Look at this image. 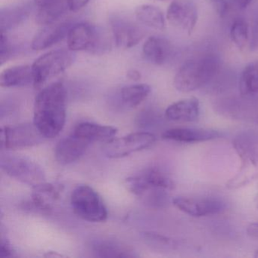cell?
Instances as JSON below:
<instances>
[{"instance_id":"cell-23","label":"cell","mask_w":258,"mask_h":258,"mask_svg":"<svg viewBox=\"0 0 258 258\" xmlns=\"http://www.w3.org/2000/svg\"><path fill=\"white\" fill-rule=\"evenodd\" d=\"M117 133V129L114 126L84 122L77 125L72 134L93 143L96 141H109L112 140Z\"/></svg>"},{"instance_id":"cell-27","label":"cell","mask_w":258,"mask_h":258,"mask_svg":"<svg viewBox=\"0 0 258 258\" xmlns=\"http://www.w3.org/2000/svg\"><path fill=\"white\" fill-rule=\"evenodd\" d=\"M152 91L147 84H140L126 86L120 90V99L122 103L128 108H137L141 105Z\"/></svg>"},{"instance_id":"cell-8","label":"cell","mask_w":258,"mask_h":258,"mask_svg":"<svg viewBox=\"0 0 258 258\" xmlns=\"http://www.w3.org/2000/svg\"><path fill=\"white\" fill-rule=\"evenodd\" d=\"M128 189L133 194L143 196L154 188L170 190L174 188L173 179L158 167H149L126 179Z\"/></svg>"},{"instance_id":"cell-17","label":"cell","mask_w":258,"mask_h":258,"mask_svg":"<svg viewBox=\"0 0 258 258\" xmlns=\"http://www.w3.org/2000/svg\"><path fill=\"white\" fill-rule=\"evenodd\" d=\"M220 137L221 134L218 131L195 128H173L162 134L163 140L184 143H202L216 140Z\"/></svg>"},{"instance_id":"cell-22","label":"cell","mask_w":258,"mask_h":258,"mask_svg":"<svg viewBox=\"0 0 258 258\" xmlns=\"http://www.w3.org/2000/svg\"><path fill=\"white\" fill-rule=\"evenodd\" d=\"M31 12L29 4H19L0 10V31L7 33L23 23Z\"/></svg>"},{"instance_id":"cell-28","label":"cell","mask_w":258,"mask_h":258,"mask_svg":"<svg viewBox=\"0 0 258 258\" xmlns=\"http://www.w3.org/2000/svg\"><path fill=\"white\" fill-rule=\"evenodd\" d=\"M230 37L238 49H244L249 41V26L242 19H238L232 23Z\"/></svg>"},{"instance_id":"cell-20","label":"cell","mask_w":258,"mask_h":258,"mask_svg":"<svg viewBox=\"0 0 258 258\" xmlns=\"http://www.w3.org/2000/svg\"><path fill=\"white\" fill-rule=\"evenodd\" d=\"M62 186L44 182L33 187L31 205L34 209L48 212L52 209V202L59 199Z\"/></svg>"},{"instance_id":"cell-25","label":"cell","mask_w":258,"mask_h":258,"mask_svg":"<svg viewBox=\"0 0 258 258\" xmlns=\"http://www.w3.org/2000/svg\"><path fill=\"white\" fill-rule=\"evenodd\" d=\"M239 92L245 99L258 97V61L247 64L239 78Z\"/></svg>"},{"instance_id":"cell-32","label":"cell","mask_w":258,"mask_h":258,"mask_svg":"<svg viewBox=\"0 0 258 258\" xmlns=\"http://www.w3.org/2000/svg\"><path fill=\"white\" fill-rule=\"evenodd\" d=\"M216 13L220 18H224L229 12V4L226 0H209Z\"/></svg>"},{"instance_id":"cell-1","label":"cell","mask_w":258,"mask_h":258,"mask_svg":"<svg viewBox=\"0 0 258 258\" xmlns=\"http://www.w3.org/2000/svg\"><path fill=\"white\" fill-rule=\"evenodd\" d=\"M66 97V87L61 82L46 86L36 96L34 123L45 138L57 137L64 128Z\"/></svg>"},{"instance_id":"cell-14","label":"cell","mask_w":258,"mask_h":258,"mask_svg":"<svg viewBox=\"0 0 258 258\" xmlns=\"http://www.w3.org/2000/svg\"><path fill=\"white\" fill-rule=\"evenodd\" d=\"M90 144L85 139L72 134L60 140L55 146V159L63 165L72 164L85 154Z\"/></svg>"},{"instance_id":"cell-36","label":"cell","mask_w":258,"mask_h":258,"mask_svg":"<svg viewBox=\"0 0 258 258\" xmlns=\"http://www.w3.org/2000/svg\"><path fill=\"white\" fill-rule=\"evenodd\" d=\"M246 232L250 238L258 239V223H253L249 225Z\"/></svg>"},{"instance_id":"cell-12","label":"cell","mask_w":258,"mask_h":258,"mask_svg":"<svg viewBox=\"0 0 258 258\" xmlns=\"http://www.w3.org/2000/svg\"><path fill=\"white\" fill-rule=\"evenodd\" d=\"M167 19L172 26L191 34L198 22V9L192 0H173L167 12Z\"/></svg>"},{"instance_id":"cell-33","label":"cell","mask_w":258,"mask_h":258,"mask_svg":"<svg viewBox=\"0 0 258 258\" xmlns=\"http://www.w3.org/2000/svg\"><path fill=\"white\" fill-rule=\"evenodd\" d=\"M250 48L251 50L258 49V14L254 18L250 29Z\"/></svg>"},{"instance_id":"cell-31","label":"cell","mask_w":258,"mask_h":258,"mask_svg":"<svg viewBox=\"0 0 258 258\" xmlns=\"http://www.w3.org/2000/svg\"><path fill=\"white\" fill-rule=\"evenodd\" d=\"M13 48L11 42L7 37V34L1 33V50H0V61L1 64L8 61L13 56Z\"/></svg>"},{"instance_id":"cell-38","label":"cell","mask_w":258,"mask_h":258,"mask_svg":"<svg viewBox=\"0 0 258 258\" xmlns=\"http://www.w3.org/2000/svg\"><path fill=\"white\" fill-rule=\"evenodd\" d=\"M233 1L236 4L237 7L241 10L247 8L253 2V0H233Z\"/></svg>"},{"instance_id":"cell-24","label":"cell","mask_w":258,"mask_h":258,"mask_svg":"<svg viewBox=\"0 0 258 258\" xmlns=\"http://www.w3.org/2000/svg\"><path fill=\"white\" fill-rule=\"evenodd\" d=\"M92 250L99 257H134V251L126 246L112 240H97L92 244Z\"/></svg>"},{"instance_id":"cell-3","label":"cell","mask_w":258,"mask_h":258,"mask_svg":"<svg viewBox=\"0 0 258 258\" xmlns=\"http://www.w3.org/2000/svg\"><path fill=\"white\" fill-rule=\"evenodd\" d=\"M233 146L241 161L238 174L226 186L237 188L258 178V134L251 131L242 133L235 137Z\"/></svg>"},{"instance_id":"cell-18","label":"cell","mask_w":258,"mask_h":258,"mask_svg":"<svg viewBox=\"0 0 258 258\" xmlns=\"http://www.w3.org/2000/svg\"><path fill=\"white\" fill-rule=\"evenodd\" d=\"M36 19L42 25H50L60 20L69 11L67 0H34Z\"/></svg>"},{"instance_id":"cell-30","label":"cell","mask_w":258,"mask_h":258,"mask_svg":"<svg viewBox=\"0 0 258 258\" xmlns=\"http://www.w3.org/2000/svg\"><path fill=\"white\" fill-rule=\"evenodd\" d=\"M143 236L149 244H153L157 247H175L178 244L176 240L171 239L160 234L146 232L143 234Z\"/></svg>"},{"instance_id":"cell-7","label":"cell","mask_w":258,"mask_h":258,"mask_svg":"<svg viewBox=\"0 0 258 258\" xmlns=\"http://www.w3.org/2000/svg\"><path fill=\"white\" fill-rule=\"evenodd\" d=\"M67 42L69 49L73 52L89 50L98 53L109 49V43L100 31L87 22L72 25L68 33Z\"/></svg>"},{"instance_id":"cell-5","label":"cell","mask_w":258,"mask_h":258,"mask_svg":"<svg viewBox=\"0 0 258 258\" xmlns=\"http://www.w3.org/2000/svg\"><path fill=\"white\" fill-rule=\"evenodd\" d=\"M71 204L75 214L83 220L101 223L108 218V211L102 198L89 185H78L75 188Z\"/></svg>"},{"instance_id":"cell-37","label":"cell","mask_w":258,"mask_h":258,"mask_svg":"<svg viewBox=\"0 0 258 258\" xmlns=\"http://www.w3.org/2000/svg\"><path fill=\"white\" fill-rule=\"evenodd\" d=\"M126 76L129 79L132 80L134 81H138L141 79L142 75L138 70L137 69H130L128 70L127 73H126Z\"/></svg>"},{"instance_id":"cell-35","label":"cell","mask_w":258,"mask_h":258,"mask_svg":"<svg viewBox=\"0 0 258 258\" xmlns=\"http://www.w3.org/2000/svg\"><path fill=\"white\" fill-rule=\"evenodd\" d=\"M0 255L2 257H7V256H12L14 255V250L12 247L11 244L7 240L2 239V241H1Z\"/></svg>"},{"instance_id":"cell-40","label":"cell","mask_w":258,"mask_h":258,"mask_svg":"<svg viewBox=\"0 0 258 258\" xmlns=\"http://www.w3.org/2000/svg\"><path fill=\"white\" fill-rule=\"evenodd\" d=\"M154 1H160V2H164V1H167V0H154Z\"/></svg>"},{"instance_id":"cell-21","label":"cell","mask_w":258,"mask_h":258,"mask_svg":"<svg viewBox=\"0 0 258 258\" xmlns=\"http://www.w3.org/2000/svg\"><path fill=\"white\" fill-rule=\"evenodd\" d=\"M34 84L32 67L27 64L12 66L0 75V85L5 88L23 87Z\"/></svg>"},{"instance_id":"cell-29","label":"cell","mask_w":258,"mask_h":258,"mask_svg":"<svg viewBox=\"0 0 258 258\" xmlns=\"http://www.w3.org/2000/svg\"><path fill=\"white\" fill-rule=\"evenodd\" d=\"M145 203L152 208H163L168 204V198L166 194L165 189L154 188L145 193Z\"/></svg>"},{"instance_id":"cell-2","label":"cell","mask_w":258,"mask_h":258,"mask_svg":"<svg viewBox=\"0 0 258 258\" xmlns=\"http://www.w3.org/2000/svg\"><path fill=\"white\" fill-rule=\"evenodd\" d=\"M219 61L211 55L191 58L184 63L173 80L175 88L182 93L195 91L208 84L218 72Z\"/></svg>"},{"instance_id":"cell-4","label":"cell","mask_w":258,"mask_h":258,"mask_svg":"<svg viewBox=\"0 0 258 258\" xmlns=\"http://www.w3.org/2000/svg\"><path fill=\"white\" fill-rule=\"evenodd\" d=\"M75 61V55L70 49H55L39 57L32 67L34 87H43L49 80L63 73Z\"/></svg>"},{"instance_id":"cell-6","label":"cell","mask_w":258,"mask_h":258,"mask_svg":"<svg viewBox=\"0 0 258 258\" xmlns=\"http://www.w3.org/2000/svg\"><path fill=\"white\" fill-rule=\"evenodd\" d=\"M1 169L10 177L33 187L46 182L43 167L31 158L18 155L1 157Z\"/></svg>"},{"instance_id":"cell-13","label":"cell","mask_w":258,"mask_h":258,"mask_svg":"<svg viewBox=\"0 0 258 258\" xmlns=\"http://www.w3.org/2000/svg\"><path fill=\"white\" fill-rule=\"evenodd\" d=\"M111 28L116 45L122 49H130L137 46L146 36L141 27L120 17L111 19Z\"/></svg>"},{"instance_id":"cell-19","label":"cell","mask_w":258,"mask_h":258,"mask_svg":"<svg viewBox=\"0 0 258 258\" xmlns=\"http://www.w3.org/2000/svg\"><path fill=\"white\" fill-rule=\"evenodd\" d=\"M200 103L196 98L178 101L167 107L166 118L172 121L192 122L199 118Z\"/></svg>"},{"instance_id":"cell-10","label":"cell","mask_w":258,"mask_h":258,"mask_svg":"<svg viewBox=\"0 0 258 258\" xmlns=\"http://www.w3.org/2000/svg\"><path fill=\"white\" fill-rule=\"evenodd\" d=\"M155 141L156 137L151 133H134L108 141L105 147V153L110 158H123L134 152L148 149Z\"/></svg>"},{"instance_id":"cell-9","label":"cell","mask_w":258,"mask_h":258,"mask_svg":"<svg viewBox=\"0 0 258 258\" xmlns=\"http://www.w3.org/2000/svg\"><path fill=\"white\" fill-rule=\"evenodd\" d=\"M45 137L34 123L6 126L1 129L2 148L22 149L41 144Z\"/></svg>"},{"instance_id":"cell-16","label":"cell","mask_w":258,"mask_h":258,"mask_svg":"<svg viewBox=\"0 0 258 258\" xmlns=\"http://www.w3.org/2000/svg\"><path fill=\"white\" fill-rule=\"evenodd\" d=\"M173 53V45L164 37H149L143 44V56L146 61L155 66H163L168 62Z\"/></svg>"},{"instance_id":"cell-15","label":"cell","mask_w":258,"mask_h":258,"mask_svg":"<svg viewBox=\"0 0 258 258\" xmlns=\"http://www.w3.org/2000/svg\"><path fill=\"white\" fill-rule=\"evenodd\" d=\"M72 26V24L67 22L44 25V28L34 36L31 47L34 50H43L50 48L67 37Z\"/></svg>"},{"instance_id":"cell-26","label":"cell","mask_w":258,"mask_h":258,"mask_svg":"<svg viewBox=\"0 0 258 258\" xmlns=\"http://www.w3.org/2000/svg\"><path fill=\"white\" fill-rule=\"evenodd\" d=\"M135 16L142 25L152 29L163 31L165 28V17L158 7L142 5L136 9Z\"/></svg>"},{"instance_id":"cell-34","label":"cell","mask_w":258,"mask_h":258,"mask_svg":"<svg viewBox=\"0 0 258 258\" xmlns=\"http://www.w3.org/2000/svg\"><path fill=\"white\" fill-rule=\"evenodd\" d=\"M90 0H67L69 11H79L85 7L90 3Z\"/></svg>"},{"instance_id":"cell-39","label":"cell","mask_w":258,"mask_h":258,"mask_svg":"<svg viewBox=\"0 0 258 258\" xmlns=\"http://www.w3.org/2000/svg\"><path fill=\"white\" fill-rule=\"evenodd\" d=\"M254 257H258V249L254 252V255H253Z\"/></svg>"},{"instance_id":"cell-11","label":"cell","mask_w":258,"mask_h":258,"mask_svg":"<svg viewBox=\"0 0 258 258\" xmlns=\"http://www.w3.org/2000/svg\"><path fill=\"white\" fill-rule=\"evenodd\" d=\"M173 205L182 212L194 217L215 215L226 208L223 201L211 197H176L173 199Z\"/></svg>"}]
</instances>
